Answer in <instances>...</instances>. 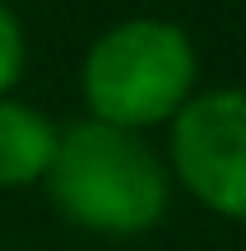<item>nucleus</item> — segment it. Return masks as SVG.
<instances>
[{"label": "nucleus", "mask_w": 246, "mask_h": 251, "mask_svg": "<svg viewBox=\"0 0 246 251\" xmlns=\"http://www.w3.org/2000/svg\"><path fill=\"white\" fill-rule=\"evenodd\" d=\"M42 181L61 219L98 237H139L172 205V172L144 130L98 117L61 126V144Z\"/></svg>", "instance_id": "nucleus-1"}, {"label": "nucleus", "mask_w": 246, "mask_h": 251, "mask_svg": "<svg viewBox=\"0 0 246 251\" xmlns=\"http://www.w3.org/2000/svg\"><path fill=\"white\" fill-rule=\"evenodd\" d=\"M200 79V56L181 24L139 14L112 24L84 51L79 93L89 117L126 130L172 121Z\"/></svg>", "instance_id": "nucleus-2"}, {"label": "nucleus", "mask_w": 246, "mask_h": 251, "mask_svg": "<svg viewBox=\"0 0 246 251\" xmlns=\"http://www.w3.org/2000/svg\"><path fill=\"white\" fill-rule=\"evenodd\" d=\"M172 177L209 214L246 224V89L191 93L172 117Z\"/></svg>", "instance_id": "nucleus-3"}, {"label": "nucleus", "mask_w": 246, "mask_h": 251, "mask_svg": "<svg viewBox=\"0 0 246 251\" xmlns=\"http://www.w3.org/2000/svg\"><path fill=\"white\" fill-rule=\"evenodd\" d=\"M61 144V126L19 98H0V186H37Z\"/></svg>", "instance_id": "nucleus-4"}, {"label": "nucleus", "mask_w": 246, "mask_h": 251, "mask_svg": "<svg viewBox=\"0 0 246 251\" xmlns=\"http://www.w3.org/2000/svg\"><path fill=\"white\" fill-rule=\"evenodd\" d=\"M23 65H28V37L19 14L9 9V0H0V98H9L19 79H23Z\"/></svg>", "instance_id": "nucleus-5"}]
</instances>
